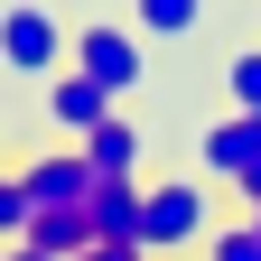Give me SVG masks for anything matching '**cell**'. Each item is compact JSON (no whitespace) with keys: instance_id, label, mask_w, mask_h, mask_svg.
<instances>
[{"instance_id":"16","label":"cell","mask_w":261,"mask_h":261,"mask_svg":"<svg viewBox=\"0 0 261 261\" xmlns=\"http://www.w3.org/2000/svg\"><path fill=\"white\" fill-rule=\"evenodd\" d=\"M243 224H252V233H261V205H243Z\"/></svg>"},{"instance_id":"4","label":"cell","mask_w":261,"mask_h":261,"mask_svg":"<svg viewBox=\"0 0 261 261\" xmlns=\"http://www.w3.org/2000/svg\"><path fill=\"white\" fill-rule=\"evenodd\" d=\"M196 159H205L215 187H233L243 205H261V112H224L205 140H196Z\"/></svg>"},{"instance_id":"17","label":"cell","mask_w":261,"mask_h":261,"mask_svg":"<svg viewBox=\"0 0 261 261\" xmlns=\"http://www.w3.org/2000/svg\"><path fill=\"white\" fill-rule=\"evenodd\" d=\"M0 168H10V159H0Z\"/></svg>"},{"instance_id":"15","label":"cell","mask_w":261,"mask_h":261,"mask_svg":"<svg viewBox=\"0 0 261 261\" xmlns=\"http://www.w3.org/2000/svg\"><path fill=\"white\" fill-rule=\"evenodd\" d=\"M0 261H47V252L38 243H0Z\"/></svg>"},{"instance_id":"14","label":"cell","mask_w":261,"mask_h":261,"mask_svg":"<svg viewBox=\"0 0 261 261\" xmlns=\"http://www.w3.org/2000/svg\"><path fill=\"white\" fill-rule=\"evenodd\" d=\"M75 261H149L140 243H93V252H75Z\"/></svg>"},{"instance_id":"13","label":"cell","mask_w":261,"mask_h":261,"mask_svg":"<svg viewBox=\"0 0 261 261\" xmlns=\"http://www.w3.org/2000/svg\"><path fill=\"white\" fill-rule=\"evenodd\" d=\"M205 261H261V233H252V224H215V233H205Z\"/></svg>"},{"instance_id":"5","label":"cell","mask_w":261,"mask_h":261,"mask_svg":"<svg viewBox=\"0 0 261 261\" xmlns=\"http://www.w3.org/2000/svg\"><path fill=\"white\" fill-rule=\"evenodd\" d=\"M19 177H28V215H84V196H93V168H84L75 149L19 159Z\"/></svg>"},{"instance_id":"1","label":"cell","mask_w":261,"mask_h":261,"mask_svg":"<svg viewBox=\"0 0 261 261\" xmlns=\"http://www.w3.org/2000/svg\"><path fill=\"white\" fill-rule=\"evenodd\" d=\"M205 233H215V196L196 187V177H159L149 205H140V252L149 261H187Z\"/></svg>"},{"instance_id":"3","label":"cell","mask_w":261,"mask_h":261,"mask_svg":"<svg viewBox=\"0 0 261 261\" xmlns=\"http://www.w3.org/2000/svg\"><path fill=\"white\" fill-rule=\"evenodd\" d=\"M140 65H149V47H140L130 19H84V28H75V75H93L112 103L140 84Z\"/></svg>"},{"instance_id":"2","label":"cell","mask_w":261,"mask_h":261,"mask_svg":"<svg viewBox=\"0 0 261 261\" xmlns=\"http://www.w3.org/2000/svg\"><path fill=\"white\" fill-rule=\"evenodd\" d=\"M75 65V28H65L56 10H38V0H10L0 10V75H28V84H47Z\"/></svg>"},{"instance_id":"9","label":"cell","mask_w":261,"mask_h":261,"mask_svg":"<svg viewBox=\"0 0 261 261\" xmlns=\"http://www.w3.org/2000/svg\"><path fill=\"white\" fill-rule=\"evenodd\" d=\"M130 28L140 38H196L205 28V0H130Z\"/></svg>"},{"instance_id":"10","label":"cell","mask_w":261,"mask_h":261,"mask_svg":"<svg viewBox=\"0 0 261 261\" xmlns=\"http://www.w3.org/2000/svg\"><path fill=\"white\" fill-rule=\"evenodd\" d=\"M28 243H38L47 261H75V252H93L103 233H93V215H38V224H28Z\"/></svg>"},{"instance_id":"6","label":"cell","mask_w":261,"mask_h":261,"mask_svg":"<svg viewBox=\"0 0 261 261\" xmlns=\"http://www.w3.org/2000/svg\"><path fill=\"white\" fill-rule=\"evenodd\" d=\"M121 103H112V93L103 84H93V75H75V65H65V75H47V121L65 130V140H84V130H103Z\"/></svg>"},{"instance_id":"11","label":"cell","mask_w":261,"mask_h":261,"mask_svg":"<svg viewBox=\"0 0 261 261\" xmlns=\"http://www.w3.org/2000/svg\"><path fill=\"white\" fill-rule=\"evenodd\" d=\"M28 224H38V215H28V177L0 168V243H28Z\"/></svg>"},{"instance_id":"12","label":"cell","mask_w":261,"mask_h":261,"mask_svg":"<svg viewBox=\"0 0 261 261\" xmlns=\"http://www.w3.org/2000/svg\"><path fill=\"white\" fill-rule=\"evenodd\" d=\"M224 93H233V112H261V47L224 56Z\"/></svg>"},{"instance_id":"8","label":"cell","mask_w":261,"mask_h":261,"mask_svg":"<svg viewBox=\"0 0 261 261\" xmlns=\"http://www.w3.org/2000/svg\"><path fill=\"white\" fill-rule=\"evenodd\" d=\"M75 159H84L93 177H140V121L112 112L103 130H84V140H75Z\"/></svg>"},{"instance_id":"7","label":"cell","mask_w":261,"mask_h":261,"mask_svg":"<svg viewBox=\"0 0 261 261\" xmlns=\"http://www.w3.org/2000/svg\"><path fill=\"white\" fill-rule=\"evenodd\" d=\"M140 205H149L140 177H93V196H84V215H93L103 243H140Z\"/></svg>"}]
</instances>
